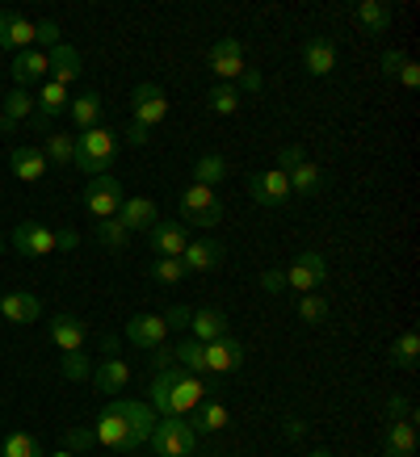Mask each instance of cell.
<instances>
[{
    "label": "cell",
    "mask_w": 420,
    "mask_h": 457,
    "mask_svg": "<svg viewBox=\"0 0 420 457\" xmlns=\"http://www.w3.org/2000/svg\"><path fill=\"white\" fill-rule=\"evenodd\" d=\"M113 160H118V139H113L105 126H93V130H80V135H76V155H71V164L80 168V172L105 177Z\"/></svg>",
    "instance_id": "6da1fadb"
},
{
    "label": "cell",
    "mask_w": 420,
    "mask_h": 457,
    "mask_svg": "<svg viewBox=\"0 0 420 457\" xmlns=\"http://www.w3.org/2000/svg\"><path fill=\"white\" fill-rule=\"evenodd\" d=\"M147 441H152L155 457H194L197 432L189 428V420L185 416H160Z\"/></svg>",
    "instance_id": "7a4b0ae2"
},
{
    "label": "cell",
    "mask_w": 420,
    "mask_h": 457,
    "mask_svg": "<svg viewBox=\"0 0 420 457\" xmlns=\"http://www.w3.org/2000/svg\"><path fill=\"white\" fill-rule=\"evenodd\" d=\"M126 202V189L122 180H113L110 172L105 177H88V189H84V210L93 214V219H118V210Z\"/></svg>",
    "instance_id": "3957f363"
},
{
    "label": "cell",
    "mask_w": 420,
    "mask_h": 457,
    "mask_svg": "<svg viewBox=\"0 0 420 457\" xmlns=\"http://www.w3.org/2000/svg\"><path fill=\"white\" fill-rule=\"evenodd\" d=\"M181 222H194V227H219L223 222V202L214 197V189H206V185H189L181 194Z\"/></svg>",
    "instance_id": "277c9868"
},
{
    "label": "cell",
    "mask_w": 420,
    "mask_h": 457,
    "mask_svg": "<svg viewBox=\"0 0 420 457\" xmlns=\"http://www.w3.org/2000/svg\"><path fill=\"white\" fill-rule=\"evenodd\" d=\"M9 244L17 248V256H29V261H42V256H51V252H59V236L46 227V222H17L13 236H9Z\"/></svg>",
    "instance_id": "5b68a950"
},
{
    "label": "cell",
    "mask_w": 420,
    "mask_h": 457,
    "mask_svg": "<svg viewBox=\"0 0 420 457\" xmlns=\"http://www.w3.org/2000/svg\"><path fill=\"white\" fill-rule=\"evenodd\" d=\"M130 113H135V126H143V130H152V126H160L168 118V97L164 88L152 80H143L130 88Z\"/></svg>",
    "instance_id": "8992f818"
},
{
    "label": "cell",
    "mask_w": 420,
    "mask_h": 457,
    "mask_svg": "<svg viewBox=\"0 0 420 457\" xmlns=\"http://www.w3.org/2000/svg\"><path fill=\"white\" fill-rule=\"evenodd\" d=\"M320 286H328V261H323L315 248L298 252V256H294V264L286 269V290L315 294Z\"/></svg>",
    "instance_id": "52a82bcc"
},
{
    "label": "cell",
    "mask_w": 420,
    "mask_h": 457,
    "mask_svg": "<svg viewBox=\"0 0 420 457\" xmlns=\"http://www.w3.org/2000/svg\"><path fill=\"white\" fill-rule=\"evenodd\" d=\"M206 68L219 76V84H236L239 76H244V46H239V38H219L214 46L206 51Z\"/></svg>",
    "instance_id": "ba28073f"
},
{
    "label": "cell",
    "mask_w": 420,
    "mask_h": 457,
    "mask_svg": "<svg viewBox=\"0 0 420 457\" xmlns=\"http://www.w3.org/2000/svg\"><path fill=\"white\" fill-rule=\"evenodd\" d=\"M248 194L256 206L265 210H278L290 202V177L286 172H278V168H269V172H252L248 177Z\"/></svg>",
    "instance_id": "9c48e42d"
},
{
    "label": "cell",
    "mask_w": 420,
    "mask_h": 457,
    "mask_svg": "<svg viewBox=\"0 0 420 457\" xmlns=\"http://www.w3.org/2000/svg\"><path fill=\"white\" fill-rule=\"evenodd\" d=\"M110 411L126 424V432L135 436V445H147V436H152V428H155V420H160L147 403H135V399H113Z\"/></svg>",
    "instance_id": "30bf717a"
},
{
    "label": "cell",
    "mask_w": 420,
    "mask_h": 457,
    "mask_svg": "<svg viewBox=\"0 0 420 457\" xmlns=\"http://www.w3.org/2000/svg\"><path fill=\"white\" fill-rule=\"evenodd\" d=\"M210 390H214V374H210V382H206V378H194V374H185V370H181L177 386H172V399H168L172 416H189L197 403L210 399Z\"/></svg>",
    "instance_id": "8fae6325"
},
{
    "label": "cell",
    "mask_w": 420,
    "mask_h": 457,
    "mask_svg": "<svg viewBox=\"0 0 420 457\" xmlns=\"http://www.w3.org/2000/svg\"><path fill=\"white\" fill-rule=\"evenodd\" d=\"M223 261H227V248L219 239H189L181 252L185 273H214Z\"/></svg>",
    "instance_id": "7c38bea8"
},
{
    "label": "cell",
    "mask_w": 420,
    "mask_h": 457,
    "mask_svg": "<svg viewBox=\"0 0 420 457\" xmlns=\"http://www.w3.org/2000/svg\"><path fill=\"white\" fill-rule=\"evenodd\" d=\"M202 353H206V374H214V378L236 374L239 365H244V345H239V340H231V336L202 345Z\"/></svg>",
    "instance_id": "4fadbf2b"
},
{
    "label": "cell",
    "mask_w": 420,
    "mask_h": 457,
    "mask_svg": "<svg viewBox=\"0 0 420 457\" xmlns=\"http://www.w3.org/2000/svg\"><path fill=\"white\" fill-rule=\"evenodd\" d=\"M164 315H135V319H126V340L135 348H143V353H155V348L164 345Z\"/></svg>",
    "instance_id": "5bb4252c"
},
{
    "label": "cell",
    "mask_w": 420,
    "mask_h": 457,
    "mask_svg": "<svg viewBox=\"0 0 420 457\" xmlns=\"http://www.w3.org/2000/svg\"><path fill=\"white\" fill-rule=\"evenodd\" d=\"M68 105H71V93L63 88V84H55V80L42 84V88H38V101H34V122H29V126L46 130V126L55 122V118L68 110Z\"/></svg>",
    "instance_id": "9a60e30c"
},
{
    "label": "cell",
    "mask_w": 420,
    "mask_h": 457,
    "mask_svg": "<svg viewBox=\"0 0 420 457\" xmlns=\"http://www.w3.org/2000/svg\"><path fill=\"white\" fill-rule=\"evenodd\" d=\"M93 441L105 445V449H113V453H135L139 445H135V436L126 432V424L118 416H113L110 407L97 416V428H93Z\"/></svg>",
    "instance_id": "2e32d148"
},
{
    "label": "cell",
    "mask_w": 420,
    "mask_h": 457,
    "mask_svg": "<svg viewBox=\"0 0 420 457\" xmlns=\"http://www.w3.org/2000/svg\"><path fill=\"white\" fill-rule=\"evenodd\" d=\"M0 51H34V21H26L21 13H0Z\"/></svg>",
    "instance_id": "e0dca14e"
},
{
    "label": "cell",
    "mask_w": 420,
    "mask_h": 457,
    "mask_svg": "<svg viewBox=\"0 0 420 457\" xmlns=\"http://www.w3.org/2000/svg\"><path fill=\"white\" fill-rule=\"evenodd\" d=\"M46 71L55 76V84L68 88L71 80H80L84 76V55L76 51V46H68V42H59L55 51H46Z\"/></svg>",
    "instance_id": "ac0fdd59"
},
{
    "label": "cell",
    "mask_w": 420,
    "mask_h": 457,
    "mask_svg": "<svg viewBox=\"0 0 420 457\" xmlns=\"http://www.w3.org/2000/svg\"><path fill=\"white\" fill-rule=\"evenodd\" d=\"M147 239H152L155 256H177V261H181L185 244H189V227H185V222H164L160 219L152 231H147Z\"/></svg>",
    "instance_id": "d6986e66"
},
{
    "label": "cell",
    "mask_w": 420,
    "mask_h": 457,
    "mask_svg": "<svg viewBox=\"0 0 420 457\" xmlns=\"http://www.w3.org/2000/svg\"><path fill=\"white\" fill-rule=\"evenodd\" d=\"M46 336H51V345L63 348V353H80L84 340H88V323H80L76 315H55L51 328H46Z\"/></svg>",
    "instance_id": "ffe728a7"
},
{
    "label": "cell",
    "mask_w": 420,
    "mask_h": 457,
    "mask_svg": "<svg viewBox=\"0 0 420 457\" xmlns=\"http://www.w3.org/2000/svg\"><path fill=\"white\" fill-rule=\"evenodd\" d=\"M0 315H4V323H34L42 315V303L26 290H4L0 294Z\"/></svg>",
    "instance_id": "44dd1931"
},
{
    "label": "cell",
    "mask_w": 420,
    "mask_h": 457,
    "mask_svg": "<svg viewBox=\"0 0 420 457\" xmlns=\"http://www.w3.org/2000/svg\"><path fill=\"white\" fill-rule=\"evenodd\" d=\"M118 222H122L126 231H152L155 222H160V210H155L152 197H126L122 210H118Z\"/></svg>",
    "instance_id": "7402d4cb"
},
{
    "label": "cell",
    "mask_w": 420,
    "mask_h": 457,
    "mask_svg": "<svg viewBox=\"0 0 420 457\" xmlns=\"http://www.w3.org/2000/svg\"><path fill=\"white\" fill-rule=\"evenodd\" d=\"M382 453L416 457V420H391V424H387V436H382Z\"/></svg>",
    "instance_id": "603a6c76"
},
{
    "label": "cell",
    "mask_w": 420,
    "mask_h": 457,
    "mask_svg": "<svg viewBox=\"0 0 420 457\" xmlns=\"http://www.w3.org/2000/svg\"><path fill=\"white\" fill-rule=\"evenodd\" d=\"M9 168H13L17 180H26V185H34V180L46 177V155H42V147H13L9 152Z\"/></svg>",
    "instance_id": "cb8c5ba5"
},
{
    "label": "cell",
    "mask_w": 420,
    "mask_h": 457,
    "mask_svg": "<svg viewBox=\"0 0 420 457\" xmlns=\"http://www.w3.org/2000/svg\"><path fill=\"white\" fill-rule=\"evenodd\" d=\"M353 17H357V26H362L365 34H382V29H391L395 9L387 0H357V4H353Z\"/></svg>",
    "instance_id": "d4e9b609"
},
{
    "label": "cell",
    "mask_w": 420,
    "mask_h": 457,
    "mask_svg": "<svg viewBox=\"0 0 420 457\" xmlns=\"http://www.w3.org/2000/svg\"><path fill=\"white\" fill-rule=\"evenodd\" d=\"M177 378H181V370L177 365H164V370H155L152 374V395H147V407H152L155 416H172V407H168V399H172V386H177Z\"/></svg>",
    "instance_id": "484cf974"
},
{
    "label": "cell",
    "mask_w": 420,
    "mask_h": 457,
    "mask_svg": "<svg viewBox=\"0 0 420 457\" xmlns=\"http://www.w3.org/2000/svg\"><path fill=\"white\" fill-rule=\"evenodd\" d=\"M42 76H46V51H21V55H13V80L17 88H38Z\"/></svg>",
    "instance_id": "4316f807"
},
{
    "label": "cell",
    "mask_w": 420,
    "mask_h": 457,
    "mask_svg": "<svg viewBox=\"0 0 420 457\" xmlns=\"http://www.w3.org/2000/svg\"><path fill=\"white\" fill-rule=\"evenodd\" d=\"M303 68H307L311 76H332V68H336L332 38H307L303 42Z\"/></svg>",
    "instance_id": "83f0119b"
},
{
    "label": "cell",
    "mask_w": 420,
    "mask_h": 457,
    "mask_svg": "<svg viewBox=\"0 0 420 457\" xmlns=\"http://www.w3.org/2000/svg\"><path fill=\"white\" fill-rule=\"evenodd\" d=\"M189 332H194L197 345L223 340L227 336V315L223 311H214V306H202V311H194V319H189Z\"/></svg>",
    "instance_id": "f1b7e54d"
},
{
    "label": "cell",
    "mask_w": 420,
    "mask_h": 457,
    "mask_svg": "<svg viewBox=\"0 0 420 457\" xmlns=\"http://www.w3.org/2000/svg\"><path fill=\"white\" fill-rule=\"evenodd\" d=\"M189 428L197 432V436H206V432H219V428H227V407L219 399H202L189 411Z\"/></svg>",
    "instance_id": "f546056e"
},
{
    "label": "cell",
    "mask_w": 420,
    "mask_h": 457,
    "mask_svg": "<svg viewBox=\"0 0 420 457\" xmlns=\"http://www.w3.org/2000/svg\"><path fill=\"white\" fill-rule=\"evenodd\" d=\"M126 382H130V365H126V361H118V357H105L97 370H93V386L105 390V395L126 390Z\"/></svg>",
    "instance_id": "4dcf8cb0"
},
{
    "label": "cell",
    "mask_w": 420,
    "mask_h": 457,
    "mask_svg": "<svg viewBox=\"0 0 420 457\" xmlns=\"http://www.w3.org/2000/svg\"><path fill=\"white\" fill-rule=\"evenodd\" d=\"M223 180H227V155H219V152L194 155V185L214 189V185H223Z\"/></svg>",
    "instance_id": "1f68e13d"
},
{
    "label": "cell",
    "mask_w": 420,
    "mask_h": 457,
    "mask_svg": "<svg viewBox=\"0 0 420 457\" xmlns=\"http://www.w3.org/2000/svg\"><path fill=\"white\" fill-rule=\"evenodd\" d=\"M0 113H4V130H13V126H21V122H29V118H34V97H29L26 88H9V93H4Z\"/></svg>",
    "instance_id": "d6a6232c"
},
{
    "label": "cell",
    "mask_w": 420,
    "mask_h": 457,
    "mask_svg": "<svg viewBox=\"0 0 420 457\" xmlns=\"http://www.w3.org/2000/svg\"><path fill=\"white\" fill-rule=\"evenodd\" d=\"M71 122L80 126V130H93L101 122V93L97 88H84L80 97H71Z\"/></svg>",
    "instance_id": "836d02e7"
},
{
    "label": "cell",
    "mask_w": 420,
    "mask_h": 457,
    "mask_svg": "<svg viewBox=\"0 0 420 457\" xmlns=\"http://www.w3.org/2000/svg\"><path fill=\"white\" fill-rule=\"evenodd\" d=\"M290 194L298 197H315L323 194V168L320 164H311V160H303V164L290 172Z\"/></svg>",
    "instance_id": "e575fe53"
},
{
    "label": "cell",
    "mask_w": 420,
    "mask_h": 457,
    "mask_svg": "<svg viewBox=\"0 0 420 457\" xmlns=\"http://www.w3.org/2000/svg\"><path fill=\"white\" fill-rule=\"evenodd\" d=\"M420 361V332H399V340L391 345V365H399V370H416Z\"/></svg>",
    "instance_id": "d590c367"
},
{
    "label": "cell",
    "mask_w": 420,
    "mask_h": 457,
    "mask_svg": "<svg viewBox=\"0 0 420 457\" xmlns=\"http://www.w3.org/2000/svg\"><path fill=\"white\" fill-rule=\"evenodd\" d=\"M172 361H177V365H185V374L210 378L206 374V353H202V345H197V340H185V345L172 348Z\"/></svg>",
    "instance_id": "8d00e7d4"
},
{
    "label": "cell",
    "mask_w": 420,
    "mask_h": 457,
    "mask_svg": "<svg viewBox=\"0 0 420 457\" xmlns=\"http://www.w3.org/2000/svg\"><path fill=\"white\" fill-rule=\"evenodd\" d=\"M210 113H219V118H231V113H239V93H236V84H214L210 88V97H206Z\"/></svg>",
    "instance_id": "74e56055"
},
{
    "label": "cell",
    "mask_w": 420,
    "mask_h": 457,
    "mask_svg": "<svg viewBox=\"0 0 420 457\" xmlns=\"http://www.w3.org/2000/svg\"><path fill=\"white\" fill-rule=\"evenodd\" d=\"M147 273H152V281H160V286H181V281L189 278V273H185V264L177 261V256H155Z\"/></svg>",
    "instance_id": "f35d334b"
},
{
    "label": "cell",
    "mask_w": 420,
    "mask_h": 457,
    "mask_svg": "<svg viewBox=\"0 0 420 457\" xmlns=\"http://www.w3.org/2000/svg\"><path fill=\"white\" fill-rule=\"evenodd\" d=\"M0 457H46V453H42L38 436H29V432H9V436H4Z\"/></svg>",
    "instance_id": "ab89813d"
},
{
    "label": "cell",
    "mask_w": 420,
    "mask_h": 457,
    "mask_svg": "<svg viewBox=\"0 0 420 457\" xmlns=\"http://www.w3.org/2000/svg\"><path fill=\"white\" fill-rule=\"evenodd\" d=\"M93 236H97V244L105 252H122L126 239H130V231H126L118 219H105V222H97V231H93Z\"/></svg>",
    "instance_id": "60d3db41"
},
{
    "label": "cell",
    "mask_w": 420,
    "mask_h": 457,
    "mask_svg": "<svg viewBox=\"0 0 420 457\" xmlns=\"http://www.w3.org/2000/svg\"><path fill=\"white\" fill-rule=\"evenodd\" d=\"M42 155H46V164H71V155H76V139H71V135H51V139H46V147H42Z\"/></svg>",
    "instance_id": "b9f144b4"
},
{
    "label": "cell",
    "mask_w": 420,
    "mask_h": 457,
    "mask_svg": "<svg viewBox=\"0 0 420 457\" xmlns=\"http://www.w3.org/2000/svg\"><path fill=\"white\" fill-rule=\"evenodd\" d=\"M59 374L68 378V382H88V378H93V361H88V353H68V357H63V365H59Z\"/></svg>",
    "instance_id": "7bdbcfd3"
},
{
    "label": "cell",
    "mask_w": 420,
    "mask_h": 457,
    "mask_svg": "<svg viewBox=\"0 0 420 457\" xmlns=\"http://www.w3.org/2000/svg\"><path fill=\"white\" fill-rule=\"evenodd\" d=\"M298 319H303V323H323V319H328V298H323V294H303Z\"/></svg>",
    "instance_id": "ee69618b"
},
{
    "label": "cell",
    "mask_w": 420,
    "mask_h": 457,
    "mask_svg": "<svg viewBox=\"0 0 420 457\" xmlns=\"http://www.w3.org/2000/svg\"><path fill=\"white\" fill-rule=\"evenodd\" d=\"M303 160H307V152H303L298 143H286V147H278V172H286V177H290V172L303 164Z\"/></svg>",
    "instance_id": "f6af8a7d"
},
{
    "label": "cell",
    "mask_w": 420,
    "mask_h": 457,
    "mask_svg": "<svg viewBox=\"0 0 420 457\" xmlns=\"http://www.w3.org/2000/svg\"><path fill=\"white\" fill-rule=\"evenodd\" d=\"M34 42H38V46H46V51H55L59 42V21H34Z\"/></svg>",
    "instance_id": "bcb514c9"
},
{
    "label": "cell",
    "mask_w": 420,
    "mask_h": 457,
    "mask_svg": "<svg viewBox=\"0 0 420 457\" xmlns=\"http://www.w3.org/2000/svg\"><path fill=\"white\" fill-rule=\"evenodd\" d=\"M261 290L273 294V298L286 294V273H281V269H265V273H261Z\"/></svg>",
    "instance_id": "7dc6e473"
},
{
    "label": "cell",
    "mask_w": 420,
    "mask_h": 457,
    "mask_svg": "<svg viewBox=\"0 0 420 457\" xmlns=\"http://www.w3.org/2000/svg\"><path fill=\"white\" fill-rule=\"evenodd\" d=\"M387 416L391 420H416V411H412V403H407L404 395H391V399H387Z\"/></svg>",
    "instance_id": "c3c4849f"
},
{
    "label": "cell",
    "mask_w": 420,
    "mask_h": 457,
    "mask_svg": "<svg viewBox=\"0 0 420 457\" xmlns=\"http://www.w3.org/2000/svg\"><path fill=\"white\" fill-rule=\"evenodd\" d=\"M189 319H194V306H172L164 311V328H189Z\"/></svg>",
    "instance_id": "681fc988"
},
{
    "label": "cell",
    "mask_w": 420,
    "mask_h": 457,
    "mask_svg": "<svg viewBox=\"0 0 420 457\" xmlns=\"http://www.w3.org/2000/svg\"><path fill=\"white\" fill-rule=\"evenodd\" d=\"M261 88H265V80H261V71L244 68V76L236 80V93H261Z\"/></svg>",
    "instance_id": "f907efd6"
},
{
    "label": "cell",
    "mask_w": 420,
    "mask_h": 457,
    "mask_svg": "<svg viewBox=\"0 0 420 457\" xmlns=\"http://www.w3.org/2000/svg\"><path fill=\"white\" fill-rule=\"evenodd\" d=\"M399 84H404V88H420V63L416 59H404V68H399Z\"/></svg>",
    "instance_id": "816d5d0a"
},
{
    "label": "cell",
    "mask_w": 420,
    "mask_h": 457,
    "mask_svg": "<svg viewBox=\"0 0 420 457\" xmlns=\"http://www.w3.org/2000/svg\"><path fill=\"white\" fill-rule=\"evenodd\" d=\"M404 51H387V55H382V76H387V80H395V76H399V68H404Z\"/></svg>",
    "instance_id": "f5cc1de1"
},
{
    "label": "cell",
    "mask_w": 420,
    "mask_h": 457,
    "mask_svg": "<svg viewBox=\"0 0 420 457\" xmlns=\"http://www.w3.org/2000/svg\"><path fill=\"white\" fill-rule=\"evenodd\" d=\"M93 445V432L88 428H71L68 432V453H80V449H88Z\"/></svg>",
    "instance_id": "db71d44e"
},
{
    "label": "cell",
    "mask_w": 420,
    "mask_h": 457,
    "mask_svg": "<svg viewBox=\"0 0 420 457\" xmlns=\"http://www.w3.org/2000/svg\"><path fill=\"white\" fill-rule=\"evenodd\" d=\"M281 436H286V441H303V436H307V424H303L298 416H286V424H281Z\"/></svg>",
    "instance_id": "11a10c76"
},
{
    "label": "cell",
    "mask_w": 420,
    "mask_h": 457,
    "mask_svg": "<svg viewBox=\"0 0 420 457\" xmlns=\"http://www.w3.org/2000/svg\"><path fill=\"white\" fill-rule=\"evenodd\" d=\"M164 365H172V348L160 345V348L152 353V370H164Z\"/></svg>",
    "instance_id": "9f6ffc18"
},
{
    "label": "cell",
    "mask_w": 420,
    "mask_h": 457,
    "mask_svg": "<svg viewBox=\"0 0 420 457\" xmlns=\"http://www.w3.org/2000/svg\"><path fill=\"white\" fill-rule=\"evenodd\" d=\"M55 236H59V252H71L76 244H80V236H76V231H55Z\"/></svg>",
    "instance_id": "6f0895ef"
},
{
    "label": "cell",
    "mask_w": 420,
    "mask_h": 457,
    "mask_svg": "<svg viewBox=\"0 0 420 457\" xmlns=\"http://www.w3.org/2000/svg\"><path fill=\"white\" fill-rule=\"evenodd\" d=\"M126 143H130V147H143V143H147V130H143V126H130V130H126Z\"/></svg>",
    "instance_id": "680465c9"
},
{
    "label": "cell",
    "mask_w": 420,
    "mask_h": 457,
    "mask_svg": "<svg viewBox=\"0 0 420 457\" xmlns=\"http://www.w3.org/2000/svg\"><path fill=\"white\" fill-rule=\"evenodd\" d=\"M307 457H332V453H328V449H315V453H307Z\"/></svg>",
    "instance_id": "91938a15"
},
{
    "label": "cell",
    "mask_w": 420,
    "mask_h": 457,
    "mask_svg": "<svg viewBox=\"0 0 420 457\" xmlns=\"http://www.w3.org/2000/svg\"><path fill=\"white\" fill-rule=\"evenodd\" d=\"M46 457H76V453H68V449H59V453H46Z\"/></svg>",
    "instance_id": "94428289"
},
{
    "label": "cell",
    "mask_w": 420,
    "mask_h": 457,
    "mask_svg": "<svg viewBox=\"0 0 420 457\" xmlns=\"http://www.w3.org/2000/svg\"><path fill=\"white\" fill-rule=\"evenodd\" d=\"M0 130H4V113H0Z\"/></svg>",
    "instance_id": "6125c7cd"
},
{
    "label": "cell",
    "mask_w": 420,
    "mask_h": 457,
    "mask_svg": "<svg viewBox=\"0 0 420 457\" xmlns=\"http://www.w3.org/2000/svg\"><path fill=\"white\" fill-rule=\"evenodd\" d=\"M0 252H4V239H0Z\"/></svg>",
    "instance_id": "be15d7a7"
},
{
    "label": "cell",
    "mask_w": 420,
    "mask_h": 457,
    "mask_svg": "<svg viewBox=\"0 0 420 457\" xmlns=\"http://www.w3.org/2000/svg\"><path fill=\"white\" fill-rule=\"evenodd\" d=\"M0 294H4V290H0Z\"/></svg>",
    "instance_id": "e7e4bbea"
}]
</instances>
